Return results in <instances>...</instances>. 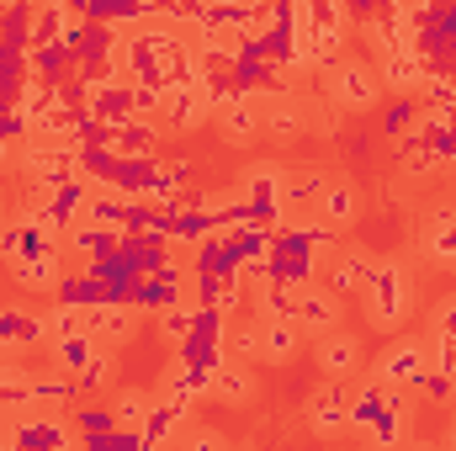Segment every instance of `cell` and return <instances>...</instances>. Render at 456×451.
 Wrapping results in <instances>:
<instances>
[{"instance_id":"6da1fadb","label":"cell","mask_w":456,"mask_h":451,"mask_svg":"<svg viewBox=\"0 0 456 451\" xmlns=\"http://www.w3.org/2000/svg\"><path fill=\"white\" fill-rule=\"evenodd\" d=\"M361 298H366V319L377 330H398L414 314V271L403 260H377V271H371Z\"/></svg>"},{"instance_id":"7a4b0ae2","label":"cell","mask_w":456,"mask_h":451,"mask_svg":"<svg viewBox=\"0 0 456 451\" xmlns=\"http://www.w3.org/2000/svg\"><path fill=\"white\" fill-rule=\"evenodd\" d=\"M324 96H330L340 112H371L377 96H382L377 64H366V59H340V64L324 75Z\"/></svg>"},{"instance_id":"3957f363","label":"cell","mask_w":456,"mask_h":451,"mask_svg":"<svg viewBox=\"0 0 456 451\" xmlns=\"http://www.w3.org/2000/svg\"><path fill=\"white\" fill-rule=\"evenodd\" d=\"M414 388H393L387 393V404H382V414L361 430L366 436V447H382V451H398L414 441Z\"/></svg>"},{"instance_id":"277c9868","label":"cell","mask_w":456,"mask_h":451,"mask_svg":"<svg viewBox=\"0 0 456 451\" xmlns=\"http://www.w3.org/2000/svg\"><path fill=\"white\" fill-rule=\"evenodd\" d=\"M11 441H16L21 451H80L75 425L59 420V414H43V409L16 414V420H11Z\"/></svg>"},{"instance_id":"5b68a950","label":"cell","mask_w":456,"mask_h":451,"mask_svg":"<svg viewBox=\"0 0 456 451\" xmlns=\"http://www.w3.org/2000/svg\"><path fill=\"white\" fill-rule=\"evenodd\" d=\"M425 366H430V345H425V340H393V345L377 356L371 377H377L382 388H414Z\"/></svg>"},{"instance_id":"8992f818","label":"cell","mask_w":456,"mask_h":451,"mask_svg":"<svg viewBox=\"0 0 456 451\" xmlns=\"http://www.w3.org/2000/svg\"><path fill=\"white\" fill-rule=\"evenodd\" d=\"M340 298L335 292H324L319 282L314 287H303L297 292V303H292V324L303 330V335H314V340H324V335H335L340 330Z\"/></svg>"},{"instance_id":"52a82bcc","label":"cell","mask_w":456,"mask_h":451,"mask_svg":"<svg viewBox=\"0 0 456 451\" xmlns=\"http://www.w3.org/2000/svg\"><path fill=\"white\" fill-rule=\"evenodd\" d=\"M371 271H377V260H371L366 250H335V255H330V271H324V292L355 298V292H366Z\"/></svg>"},{"instance_id":"ba28073f","label":"cell","mask_w":456,"mask_h":451,"mask_svg":"<svg viewBox=\"0 0 456 451\" xmlns=\"http://www.w3.org/2000/svg\"><path fill=\"white\" fill-rule=\"evenodd\" d=\"M345 409H350V382H324V388L308 398V430H314V436H324V441H330V436H340L345 425H350V420H345Z\"/></svg>"},{"instance_id":"9c48e42d","label":"cell","mask_w":456,"mask_h":451,"mask_svg":"<svg viewBox=\"0 0 456 451\" xmlns=\"http://www.w3.org/2000/svg\"><path fill=\"white\" fill-rule=\"evenodd\" d=\"M314 361H319V372H324L330 382H350V377L361 372V340L335 330V335L314 340Z\"/></svg>"},{"instance_id":"30bf717a","label":"cell","mask_w":456,"mask_h":451,"mask_svg":"<svg viewBox=\"0 0 456 451\" xmlns=\"http://www.w3.org/2000/svg\"><path fill=\"white\" fill-rule=\"evenodd\" d=\"M208 112V102H202V91L197 86H165V107H159V133H191Z\"/></svg>"},{"instance_id":"8fae6325","label":"cell","mask_w":456,"mask_h":451,"mask_svg":"<svg viewBox=\"0 0 456 451\" xmlns=\"http://www.w3.org/2000/svg\"><path fill=\"white\" fill-rule=\"evenodd\" d=\"M133 330H138V308L133 303H102V308H91L86 314V335L96 340V345H127L133 340Z\"/></svg>"},{"instance_id":"7c38bea8","label":"cell","mask_w":456,"mask_h":451,"mask_svg":"<svg viewBox=\"0 0 456 451\" xmlns=\"http://www.w3.org/2000/svg\"><path fill=\"white\" fill-rule=\"evenodd\" d=\"M64 250L53 244V250H43V255H27V260H16L11 266V276H16V287H27V292H59V282H64Z\"/></svg>"},{"instance_id":"4fadbf2b","label":"cell","mask_w":456,"mask_h":451,"mask_svg":"<svg viewBox=\"0 0 456 451\" xmlns=\"http://www.w3.org/2000/svg\"><path fill=\"white\" fill-rule=\"evenodd\" d=\"M260 133H265V112H260V102H249V96H239L228 112H218V138L233 144V149L255 144Z\"/></svg>"},{"instance_id":"5bb4252c","label":"cell","mask_w":456,"mask_h":451,"mask_svg":"<svg viewBox=\"0 0 456 451\" xmlns=\"http://www.w3.org/2000/svg\"><path fill=\"white\" fill-rule=\"evenodd\" d=\"M154 144H159V127L154 122H122V127H107V149L117 160H154Z\"/></svg>"},{"instance_id":"9a60e30c","label":"cell","mask_w":456,"mask_h":451,"mask_svg":"<svg viewBox=\"0 0 456 451\" xmlns=\"http://www.w3.org/2000/svg\"><path fill=\"white\" fill-rule=\"evenodd\" d=\"M260 112H265V133H271L276 144H292V138L308 133V107H303V96L271 102V107H260Z\"/></svg>"},{"instance_id":"2e32d148","label":"cell","mask_w":456,"mask_h":451,"mask_svg":"<svg viewBox=\"0 0 456 451\" xmlns=\"http://www.w3.org/2000/svg\"><path fill=\"white\" fill-rule=\"evenodd\" d=\"M208 398H218L228 409H244L249 398H255V377H249V366L244 361H224L218 372H213V393Z\"/></svg>"},{"instance_id":"e0dca14e","label":"cell","mask_w":456,"mask_h":451,"mask_svg":"<svg viewBox=\"0 0 456 451\" xmlns=\"http://www.w3.org/2000/svg\"><path fill=\"white\" fill-rule=\"evenodd\" d=\"M314 218H319L324 228H335V234H340V228H350L355 218H361V197H355V186H335V181H330V192L319 197Z\"/></svg>"},{"instance_id":"ac0fdd59","label":"cell","mask_w":456,"mask_h":451,"mask_svg":"<svg viewBox=\"0 0 456 451\" xmlns=\"http://www.w3.org/2000/svg\"><path fill=\"white\" fill-rule=\"evenodd\" d=\"M64 404H75V377H64V372H32V409L59 414Z\"/></svg>"},{"instance_id":"d6986e66","label":"cell","mask_w":456,"mask_h":451,"mask_svg":"<svg viewBox=\"0 0 456 451\" xmlns=\"http://www.w3.org/2000/svg\"><path fill=\"white\" fill-rule=\"evenodd\" d=\"M127 213H133V202H127V197H117L112 186H96V192H91V208H86V224L112 228V234H127Z\"/></svg>"},{"instance_id":"ffe728a7","label":"cell","mask_w":456,"mask_h":451,"mask_svg":"<svg viewBox=\"0 0 456 451\" xmlns=\"http://www.w3.org/2000/svg\"><path fill=\"white\" fill-rule=\"evenodd\" d=\"M96 350H107V345H96L91 335H64V340H53V372H64V377H80V372L96 361Z\"/></svg>"},{"instance_id":"44dd1931","label":"cell","mask_w":456,"mask_h":451,"mask_svg":"<svg viewBox=\"0 0 456 451\" xmlns=\"http://www.w3.org/2000/svg\"><path fill=\"white\" fill-rule=\"evenodd\" d=\"M387 393H393V388H382L377 377H366V382H355V388H350V409H345V420H350L355 430H366V425H371V420L382 414V404H387Z\"/></svg>"},{"instance_id":"7402d4cb","label":"cell","mask_w":456,"mask_h":451,"mask_svg":"<svg viewBox=\"0 0 456 451\" xmlns=\"http://www.w3.org/2000/svg\"><path fill=\"white\" fill-rule=\"evenodd\" d=\"M154 398L159 393H149V388H122L112 398V420H117V430H143V420H149V409H154Z\"/></svg>"},{"instance_id":"603a6c76","label":"cell","mask_w":456,"mask_h":451,"mask_svg":"<svg viewBox=\"0 0 456 451\" xmlns=\"http://www.w3.org/2000/svg\"><path fill=\"white\" fill-rule=\"evenodd\" d=\"M324 192H330V176H324V170H287V213L319 208Z\"/></svg>"},{"instance_id":"cb8c5ba5","label":"cell","mask_w":456,"mask_h":451,"mask_svg":"<svg viewBox=\"0 0 456 451\" xmlns=\"http://www.w3.org/2000/svg\"><path fill=\"white\" fill-rule=\"evenodd\" d=\"M297 350H303V330H297V324H265V350H260V361L287 366Z\"/></svg>"},{"instance_id":"d4e9b609","label":"cell","mask_w":456,"mask_h":451,"mask_svg":"<svg viewBox=\"0 0 456 451\" xmlns=\"http://www.w3.org/2000/svg\"><path fill=\"white\" fill-rule=\"evenodd\" d=\"M107 388H117V356L112 350H96V361L75 377V393H107Z\"/></svg>"},{"instance_id":"484cf974","label":"cell","mask_w":456,"mask_h":451,"mask_svg":"<svg viewBox=\"0 0 456 451\" xmlns=\"http://www.w3.org/2000/svg\"><path fill=\"white\" fill-rule=\"evenodd\" d=\"M260 350H265V324L255 319V324H239L233 335H228V361H260Z\"/></svg>"},{"instance_id":"4316f807","label":"cell","mask_w":456,"mask_h":451,"mask_svg":"<svg viewBox=\"0 0 456 451\" xmlns=\"http://www.w3.org/2000/svg\"><path fill=\"white\" fill-rule=\"evenodd\" d=\"M159 335L175 340V345H186V340L197 335V303H175V308H165V314H159Z\"/></svg>"},{"instance_id":"83f0119b","label":"cell","mask_w":456,"mask_h":451,"mask_svg":"<svg viewBox=\"0 0 456 451\" xmlns=\"http://www.w3.org/2000/svg\"><path fill=\"white\" fill-rule=\"evenodd\" d=\"M75 436L80 441H91V436H107V430H117V420H112V404H86V409H75Z\"/></svg>"},{"instance_id":"f1b7e54d","label":"cell","mask_w":456,"mask_h":451,"mask_svg":"<svg viewBox=\"0 0 456 451\" xmlns=\"http://www.w3.org/2000/svg\"><path fill=\"white\" fill-rule=\"evenodd\" d=\"M419 127V102H393L387 112H382V133L398 144V138H409Z\"/></svg>"},{"instance_id":"f546056e","label":"cell","mask_w":456,"mask_h":451,"mask_svg":"<svg viewBox=\"0 0 456 451\" xmlns=\"http://www.w3.org/2000/svg\"><path fill=\"white\" fill-rule=\"evenodd\" d=\"M175 451H228V441L218 425H186L175 436Z\"/></svg>"},{"instance_id":"4dcf8cb0","label":"cell","mask_w":456,"mask_h":451,"mask_svg":"<svg viewBox=\"0 0 456 451\" xmlns=\"http://www.w3.org/2000/svg\"><path fill=\"white\" fill-rule=\"evenodd\" d=\"M414 393H419V398H430V404H452L456 382H452V377H441L436 366H425V372H419V382H414Z\"/></svg>"},{"instance_id":"1f68e13d","label":"cell","mask_w":456,"mask_h":451,"mask_svg":"<svg viewBox=\"0 0 456 451\" xmlns=\"http://www.w3.org/2000/svg\"><path fill=\"white\" fill-rule=\"evenodd\" d=\"M80 451H138V436L133 430H107V436L80 441Z\"/></svg>"},{"instance_id":"d6a6232c","label":"cell","mask_w":456,"mask_h":451,"mask_svg":"<svg viewBox=\"0 0 456 451\" xmlns=\"http://www.w3.org/2000/svg\"><path fill=\"white\" fill-rule=\"evenodd\" d=\"M430 366H436L441 377H452V382H456V340H441V345H430Z\"/></svg>"},{"instance_id":"836d02e7","label":"cell","mask_w":456,"mask_h":451,"mask_svg":"<svg viewBox=\"0 0 456 451\" xmlns=\"http://www.w3.org/2000/svg\"><path fill=\"white\" fill-rule=\"evenodd\" d=\"M436 340H456V298H446L436 314Z\"/></svg>"},{"instance_id":"e575fe53","label":"cell","mask_w":456,"mask_h":451,"mask_svg":"<svg viewBox=\"0 0 456 451\" xmlns=\"http://www.w3.org/2000/svg\"><path fill=\"white\" fill-rule=\"evenodd\" d=\"M5 308H16V303H11V292H5V287H0V314H5Z\"/></svg>"},{"instance_id":"d590c367","label":"cell","mask_w":456,"mask_h":451,"mask_svg":"<svg viewBox=\"0 0 456 451\" xmlns=\"http://www.w3.org/2000/svg\"><path fill=\"white\" fill-rule=\"evenodd\" d=\"M403 451H436V447H430V441H409Z\"/></svg>"},{"instance_id":"8d00e7d4","label":"cell","mask_w":456,"mask_h":451,"mask_svg":"<svg viewBox=\"0 0 456 451\" xmlns=\"http://www.w3.org/2000/svg\"><path fill=\"white\" fill-rule=\"evenodd\" d=\"M452 451H456V425H452Z\"/></svg>"}]
</instances>
